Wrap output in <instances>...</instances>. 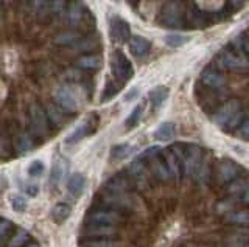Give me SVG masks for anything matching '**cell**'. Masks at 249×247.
Instances as JSON below:
<instances>
[{
	"instance_id": "obj_1",
	"label": "cell",
	"mask_w": 249,
	"mask_h": 247,
	"mask_svg": "<svg viewBox=\"0 0 249 247\" xmlns=\"http://www.w3.org/2000/svg\"><path fill=\"white\" fill-rule=\"evenodd\" d=\"M212 120L216 126H220L224 131H233L235 128H240V125L245 120V112L241 103L238 99H229V101L223 103L213 112Z\"/></svg>"
},
{
	"instance_id": "obj_2",
	"label": "cell",
	"mask_w": 249,
	"mask_h": 247,
	"mask_svg": "<svg viewBox=\"0 0 249 247\" xmlns=\"http://www.w3.org/2000/svg\"><path fill=\"white\" fill-rule=\"evenodd\" d=\"M100 204L103 207L114 208V210L126 214L136 208V199L132 196V193L128 191H119V190H111L107 187H103L98 193Z\"/></svg>"
},
{
	"instance_id": "obj_3",
	"label": "cell",
	"mask_w": 249,
	"mask_h": 247,
	"mask_svg": "<svg viewBox=\"0 0 249 247\" xmlns=\"http://www.w3.org/2000/svg\"><path fill=\"white\" fill-rule=\"evenodd\" d=\"M103 207V205H101ZM124 221V214L114 210V208L103 207V208H92L86 213V224H93V226H112L117 227Z\"/></svg>"
},
{
	"instance_id": "obj_4",
	"label": "cell",
	"mask_w": 249,
	"mask_h": 247,
	"mask_svg": "<svg viewBox=\"0 0 249 247\" xmlns=\"http://www.w3.org/2000/svg\"><path fill=\"white\" fill-rule=\"evenodd\" d=\"M126 174L129 176V179L137 191H146L150 188L153 174L150 169H148L145 160H142L140 157L132 160L126 168Z\"/></svg>"
},
{
	"instance_id": "obj_5",
	"label": "cell",
	"mask_w": 249,
	"mask_h": 247,
	"mask_svg": "<svg viewBox=\"0 0 249 247\" xmlns=\"http://www.w3.org/2000/svg\"><path fill=\"white\" fill-rule=\"evenodd\" d=\"M216 63L220 67L232 72H246L249 68V59L246 55L235 49H224L218 55Z\"/></svg>"
},
{
	"instance_id": "obj_6",
	"label": "cell",
	"mask_w": 249,
	"mask_h": 247,
	"mask_svg": "<svg viewBox=\"0 0 249 247\" xmlns=\"http://www.w3.org/2000/svg\"><path fill=\"white\" fill-rule=\"evenodd\" d=\"M160 25L167 28H181L184 25V8L179 0H168L159 17Z\"/></svg>"
},
{
	"instance_id": "obj_7",
	"label": "cell",
	"mask_w": 249,
	"mask_h": 247,
	"mask_svg": "<svg viewBox=\"0 0 249 247\" xmlns=\"http://www.w3.org/2000/svg\"><path fill=\"white\" fill-rule=\"evenodd\" d=\"M28 117H30L31 131H33V134L37 138H45L49 135L50 121H49V117H47V112L44 107H41L37 103H33L30 106Z\"/></svg>"
},
{
	"instance_id": "obj_8",
	"label": "cell",
	"mask_w": 249,
	"mask_h": 247,
	"mask_svg": "<svg viewBox=\"0 0 249 247\" xmlns=\"http://www.w3.org/2000/svg\"><path fill=\"white\" fill-rule=\"evenodd\" d=\"M204 160L202 149L196 145H187L184 146V176L195 177L198 169Z\"/></svg>"
},
{
	"instance_id": "obj_9",
	"label": "cell",
	"mask_w": 249,
	"mask_h": 247,
	"mask_svg": "<svg viewBox=\"0 0 249 247\" xmlns=\"http://www.w3.org/2000/svg\"><path fill=\"white\" fill-rule=\"evenodd\" d=\"M111 70L114 78L119 82H126L132 78V67L128 58L122 51H114L111 56Z\"/></svg>"
},
{
	"instance_id": "obj_10",
	"label": "cell",
	"mask_w": 249,
	"mask_h": 247,
	"mask_svg": "<svg viewBox=\"0 0 249 247\" xmlns=\"http://www.w3.org/2000/svg\"><path fill=\"white\" fill-rule=\"evenodd\" d=\"M53 98H54V103H56V106H59L61 109L66 111V112H76L78 107H80V103H78L76 95L66 86H61V87H58L56 90H54Z\"/></svg>"
},
{
	"instance_id": "obj_11",
	"label": "cell",
	"mask_w": 249,
	"mask_h": 247,
	"mask_svg": "<svg viewBox=\"0 0 249 247\" xmlns=\"http://www.w3.org/2000/svg\"><path fill=\"white\" fill-rule=\"evenodd\" d=\"M240 173H241V169H240V166L235 164V162L226 159V160L221 162L220 165H218V169H216V181H218V183H221V185H228L232 181L238 179Z\"/></svg>"
},
{
	"instance_id": "obj_12",
	"label": "cell",
	"mask_w": 249,
	"mask_h": 247,
	"mask_svg": "<svg viewBox=\"0 0 249 247\" xmlns=\"http://www.w3.org/2000/svg\"><path fill=\"white\" fill-rule=\"evenodd\" d=\"M148 164H150V171H151L153 177L158 182L167 183L170 181H173V179H171V174L168 171V168H167L165 159H163V156H162V151L158 152L154 157H151L150 160H148Z\"/></svg>"
},
{
	"instance_id": "obj_13",
	"label": "cell",
	"mask_w": 249,
	"mask_h": 247,
	"mask_svg": "<svg viewBox=\"0 0 249 247\" xmlns=\"http://www.w3.org/2000/svg\"><path fill=\"white\" fill-rule=\"evenodd\" d=\"M109 36L111 39L117 44H122L124 41L129 39L131 36V28L126 20H123L120 17H114L111 20V28H109Z\"/></svg>"
},
{
	"instance_id": "obj_14",
	"label": "cell",
	"mask_w": 249,
	"mask_h": 247,
	"mask_svg": "<svg viewBox=\"0 0 249 247\" xmlns=\"http://www.w3.org/2000/svg\"><path fill=\"white\" fill-rule=\"evenodd\" d=\"M201 82L204 84L206 87L209 89H213V90H220L226 86V78L216 70H212V68H209V70L202 72L201 75Z\"/></svg>"
},
{
	"instance_id": "obj_15",
	"label": "cell",
	"mask_w": 249,
	"mask_h": 247,
	"mask_svg": "<svg viewBox=\"0 0 249 247\" xmlns=\"http://www.w3.org/2000/svg\"><path fill=\"white\" fill-rule=\"evenodd\" d=\"M84 236L112 239V238L117 236V227H112V226H93V224H88V227L84 229Z\"/></svg>"
},
{
	"instance_id": "obj_16",
	"label": "cell",
	"mask_w": 249,
	"mask_h": 247,
	"mask_svg": "<svg viewBox=\"0 0 249 247\" xmlns=\"http://www.w3.org/2000/svg\"><path fill=\"white\" fill-rule=\"evenodd\" d=\"M105 187L111 188V190L128 191V193H132V191L136 190L128 174H115L114 177H111V179H109V181L105 183Z\"/></svg>"
},
{
	"instance_id": "obj_17",
	"label": "cell",
	"mask_w": 249,
	"mask_h": 247,
	"mask_svg": "<svg viewBox=\"0 0 249 247\" xmlns=\"http://www.w3.org/2000/svg\"><path fill=\"white\" fill-rule=\"evenodd\" d=\"M84 16L83 0H70L67 6V19L70 25H78Z\"/></svg>"
},
{
	"instance_id": "obj_18",
	"label": "cell",
	"mask_w": 249,
	"mask_h": 247,
	"mask_svg": "<svg viewBox=\"0 0 249 247\" xmlns=\"http://www.w3.org/2000/svg\"><path fill=\"white\" fill-rule=\"evenodd\" d=\"M129 51L137 58L145 56L150 51V41L142 36H134L129 39Z\"/></svg>"
},
{
	"instance_id": "obj_19",
	"label": "cell",
	"mask_w": 249,
	"mask_h": 247,
	"mask_svg": "<svg viewBox=\"0 0 249 247\" xmlns=\"http://www.w3.org/2000/svg\"><path fill=\"white\" fill-rule=\"evenodd\" d=\"M66 168H67V164H66L64 159H61V157L54 159L52 169H50V177H49L52 187H56V185L62 181V176H64V173H66Z\"/></svg>"
},
{
	"instance_id": "obj_20",
	"label": "cell",
	"mask_w": 249,
	"mask_h": 247,
	"mask_svg": "<svg viewBox=\"0 0 249 247\" xmlns=\"http://www.w3.org/2000/svg\"><path fill=\"white\" fill-rule=\"evenodd\" d=\"M33 148H35V142H33V138H31V135L28 132H20V134L16 135L14 149H16V152L19 154V156L30 152Z\"/></svg>"
},
{
	"instance_id": "obj_21",
	"label": "cell",
	"mask_w": 249,
	"mask_h": 247,
	"mask_svg": "<svg viewBox=\"0 0 249 247\" xmlns=\"http://www.w3.org/2000/svg\"><path fill=\"white\" fill-rule=\"evenodd\" d=\"M84 187H86V177L81 173H73L69 177L67 190H69L70 195H73L75 198L81 196L83 191H84Z\"/></svg>"
},
{
	"instance_id": "obj_22",
	"label": "cell",
	"mask_w": 249,
	"mask_h": 247,
	"mask_svg": "<svg viewBox=\"0 0 249 247\" xmlns=\"http://www.w3.org/2000/svg\"><path fill=\"white\" fill-rule=\"evenodd\" d=\"M168 94H170V90L165 86H156L150 94H148L150 103L154 109H158V107H160L163 103H165V99L168 98Z\"/></svg>"
},
{
	"instance_id": "obj_23",
	"label": "cell",
	"mask_w": 249,
	"mask_h": 247,
	"mask_svg": "<svg viewBox=\"0 0 249 247\" xmlns=\"http://www.w3.org/2000/svg\"><path fill=\"white\" fill-rule=\"evenodd\" d=\"M70 213H72V208H70V205L67 202H59V204H56L53 207L52 219L54 221V224L61 226V224H64L69 219Z\"/></svg>"
},
{
	"instance_id": "obj_24",
	"label": "cell",
	"mask_w": 249,
	"mask_h": 247,
	"mask_svg": "<svg viewBox=\"0 0 249 247\" xmlns=\"http://www.w3.org/2000/svg\"><path fill=\"white\" fill-rule=\"evenodd\" d=\"M224 221L232 226H249V210H233L226 213Z\"/></svg>"
},
{
	"instance_id": "obj_25",
	"label": "cell",
	"mask_w": 249,
	"mask_h": 247,
	"mask_svg": "<svg viewBox=\"0 0 249 247\" xmlns=\"http://www.w3.org/2000/svg\"><path fill=\"white\" fill-rule=\"evenodd\" d=\"M45 112H47V117H49V121L52 126L61 128L66 123V117H64V114H62V109L59 106L49 104L45 107Z\"/></svg>"
},
{
	"instance_id": "obj_26",
	"label": "cell",
	"mask_w": 249,
	"mask_h": 247,
	"mask_svg": "<svg viewBox=\"0 0 249 247\" xmlns=\"http://www.w3.org/2000/svg\"><path fill=\"white\" fill-rule=\"evenodd\" d=\"M27 243H30V235L27 230L18 229L8 238V241L3 244V247H23Z\"/></svg>"
},
{
	"instance_id": "obj_27",
	"label": "cell",
	"mask_w": 249,
	"mask_h": 247,
	"mask_svg": "<svg viewBox=\"0 0 249 247\" xmlns=\"http://www.w3.org/2000/svg\"><path fill=\"white\" fill-rule=\"evenodd\" d=\"M175 132H176V128H175L173 123L165 121V123H162L158 129H156L154 138L158 142H168V140H171V138L175 137Z\"/></svg>"
},
{
	"instance_id": "obj_28",
	"label": "cell",
	"mask_w": 249,
	"mask_h": 247,
	"mask_svg": "<svg viewBox=\"0 0 249 247\" xmlns=\"http://www.w3.org/2000/svg\"><path fill=\"white\" fill-rule=\"evenodd\" d=\"M83 39V37L80 34H76V33H72V32H69V33H62L59 36L54 37V44L56 45H64V47H76L78 42H80Z\"/></svg>"
},
{
	"instance_id": "obj_29",
	"label": "cell",
	"mask_w": 249,
	"mask_h": 247,
	"mask_svg": "<svg viewBox=\"0 0 249 247\" xmlns=\"http://www.w3.org/2000/svg\"><path fill=\"white\" fill-rule=\"evenodd\" d=\"M224 247H249V236L246 233H232L226 236Z\"/></svg>"
},
{
	"instance_id": "obj_30",
	"label": "cell",
	"mask_w": 249,
	"mask_h": 247,
	"mask_svg": "<svg viewBox=\"0 0 249 247\" xmlns=\"http://www.w3.org/2000/svg\"><path fill=\"white\" fill-rule=\"evenodd\" d=\"M76 66L86 68V70H95V68L101 67V58L98 55H86L78 59Z\"/></svg>"
},
{
	"instance_id": "obj_31",
	"label": "cell",
	"mask_w": 249,
	"mask_h": 247,
	"mask_svg": "<svg viewBox=\"0 0 249 247\" xmlns=\"http://www.w3.org/2000/svg\"><path fill=\"white\" fill-rule=\"evenodd\" d=\"M210 174H212V169H210V162H209V159L204 157L196 176H195L193 179L196 181L198 183H201V185H206L210 181Z\"/></svg>"
},
{
	"instance_id": "obj_32",
	"label": "cell",
	"mask_w": 249,
	"mask_h": 247,
	"mask_svg": "<svg viewBox=\"0 0 249 247\" xmlns=\"http://www.w3.org/2000/svg\"><path fill=\"white\" fill-rule=\"evenodd\" d=\"M89 132H90V123H89V121H86V123H83V125L78 126V128L73 131V132L66 138V142H67L69 145H70V143H76V142H80L81 138H84Z\"/></svg>"
},
{
	"instance_id": "obj_33",
	"label": "cell",
	"mask_w": 249,
	"mask_h": 247,
	"mask_svg": "<svg viewBox=\"0 0 249 247\" xmlns=\"http://www.w3.org/2000/svg\"><path fill=\"white\" fill-rule=\"evenodd\" d=\"M81 247H120V244L109 238H89L81 244Z\"/></svg>"
},
{
	"instance_id": "obj_34",
	"label": "cell",
	"mask_w": 249,
	"mask_h": 247,
	"mask_svg": "<svg viewBox=\"0 0 249 247\" xmlns=\"http://www.w3.org/2000/svg\"><path fill=\"white\" fill-rule=\"evenodd\" d=\"M165 44L168 45V47L171 49H179L182 47V45H185L187 42H189V37L184 36V34H179V33H170L165 36Z\"/></svg>"
},
{
	"instance_id": "obj_35",
	"label": "cell",
	"mask_w": 249,
	"mask_h": 247,
	"mask_svg": "<svg viewBox=\"0 0 249 247\" xmlns=\"http://www.w3.org/2000/svg\"><path fill=\"white\" fill-rule=\"evenodd\" d=\"M232 47L238 51H245L249 55V33H240L237 37H233Z\"/></svg>"
},
{
	"instance_id": "obj_36",
	"label": "cell",
	"mask_w": 249,
	"mask_h": 247,
	"mask_svg": "<svg viewBox=\"0 0 249 247\" xmlns=\"http://www.w3.org/2000/svg\"><path fill=\"white\" fill-rule=\"evenodd\" d=\"M142 114H143V106L142 104L136 106L134 109H132V112L129 114V117L126 118V123H124V125H126V128L128 129L136 128L139 125L140 118H142Z\"/></svg>"
},
{
	"instance_id": "obj_37",
	"label": "cell",
	"mask_w": 249,
	"mask_h": 247,
	"mask_svg": "<svg viewBox=\"0 0 249 247\" xmlns=\"http://www.w3.org/2000/svg\"><path fill=\"white\" fill-rule=\"evenodd\" d=\"M131 151V146L128 143H120L111 148V160H122L124 156H128Z\"/></svg>"
},
{
	"instance_id": "obj_38",
	"label": "cell",
	"mask_w": 249,
	"mask_h": 247,
	"mask_svg": "<svg viewBox=\"0 0 249 247\" xmlns=\"http://www.w3.org/2000/svg\"><path fill=\"white\" fill-rule=\"evenodd\" d=\"M10 204L13 207V210L18 212V213H23L27 210V200L20 195H11L10 196Z\"/></svg>"
},
{
	"instance_id": "obj_39",
	"label": "cell",
	"mask_w": 249,
	"mask_h": 247,
	"mask_svg": "<svg viewBox=\"0 0 249 247\" xmlns=\"http://www.w3.org/2000/svg\"><path fill=\"white\" fill-rule=\"evenodd\" d=\"M246 183H248V181H243V179H235V181H232L231 183H228V191L231 193V195H241V191L245 190V187H246Z\"/></svg>"
},
{
	"instance_id": "obj_40",
	"label": "cell",
	"mask_w": 249,
	"mask_h": 247,
	"mask_svg": "<svg viewBox=\"0 0 249 247\" xmlns=\"http://www.w3.org/2000/svg\"><path fill=\"white\" fill-rule=\"evenodd\" d=\"M44 164L41 160H35V162H31L30 166H28V174L31 177H39V176H42L44 174Z\"/></svg>"
},
{
	"instance_id": "obj_41",
	"label": "cell",
	"mask_w": 249,
	"mask_h": 247,
	"mask_svg": "<svg viewBox=\"0 0 249 247\" xmlns=\"http://www.w3.org/2000/svg\"><path fill=\"white\" fill-rule=\"evenodd\" d=\"M13 222L8 221L6 218H3L0 221V236H2V243L5 244L8 241V235H10V231L13 230Z\"/></svg>"
},
{
	"instance_id": "obj_42",
	"label": "cell",
	"mask_w": 249,
	"mask_h": 247,
	"mask_svg": "<svg viewBox=\"0 0 249 247\" xmlns=\"http://www.w3.org/2000/svg\"><path fill=\"white\" fill-rule=\"evenodd\" d=\"M70 0H52V5H50V11L53 14H62L66 10V6H69Z\"/></svg>"
},
{
	"instance_id": "obj_43",
	"label": "cell",
	"mask_w": 249,
	"mask_h": 247,
	"mask_svg": "<svg viewBox=\"0 0 249 247\" xmlns=\"http://www.w3.org/2000/svg\"><path fill=\"white\" fill-rule=\"evenodd\" d=\"M190 24L195 28H201L206 25V19H204V14L199 13V11H193L190 14Z\"/></svg>"
},
{
	"instance_id": "obj_44",
	"label": "cell",
	"mask_w": 249,
	"mask_h": 247,
	"mask_svg": "<svg viewBox=\"0 0 249 247\" xmlns=\"http://www.w3.org/2000/svg\"><path fill=\"white\" fill-rule=\"evenodd\" d=\"M119 86H117L115 82H107V86L105 89V94H103V101H109L111 98H114L117 95V92H119Z\"/></svg>"
},
{
	"instance_id": "obj_45",
	"label": "cell",
	"mask_w": 249,
	"mask_h": 247,
	"mask_svg": "<svg viewBox=\"0 0 249 247\" xmlns=\"http://www.w3.org/2000/svg\"><path fill=\"white\" fill-rule=\"evenodd\" d=\"M237 132H238V137L240 138H243V140H249V114L245 117V120L240 125Z\"/></svg>"
},
{
	"instance_id": "obj_46",
	"label": "cell",
	"mask_w": 249,
	"mask_h": 247,
	"mask_svg": "<svg viewBox=\"0 0 249 247\" xmlns=\"http://www.w3.org/2000/svg\"><path fill=\"white\" fill-rule=\"evenodd\" d=\"M50 5H52V0H33V8L36 13H41L45 8L50 10Z\"/></svg>"
},
{
	"instance_id": "obj_47",
	"label": "cell",
	"mask_w": 249,
	"mask_h": 247,
	"mask_svg": "<svg viewBox=\"0 0 249 247\" xmlns=\"http://www.w3.org/2000/svg\"><path fill=\"white\" fill-rule=\"evenodd\" d=\"M23 191H25V195H28L30 198H35L39 193V187L35 183H27V185H23Z\"/></svg>"
},
{
	"instance_id": "obj_48",
	"label": "cell",
	"mask_w": 249,
	"mask_h": 247,
	"mask_svg": "<svg viewBox=\"0 0 249 247\" xmlns=\"http://www.w3.org/2000/svg\"><path fill=\"white\" fill-rule=\"evenodd\" d=\"M240 202L243 204V205H248V207H249V182L246 183L245 190L241 191V195H240Z\"/></svg>"
},
{
	"instance_id": "obj_49",
	"label": "cell",
	"mask_w": 249,
	"mask_h": 247,
	"mask_svg": "<svg viewBox=\"0 0 249 247\" xmlns=\"http://www.w3.org/2000/svg\"><path fill=\"white\" fill-rule=\"evenodd\" d=\"M139 95V89L137 87H132L126 95H124V101H132V99H136Z\"/></svg>"
},
{
	"instance_id": "obj_50",
	"label": "cell",
	"mask_w": 249,
	"mask_h": 247,
	"mask_svg": "<svg viewBox=\"0 0 249 247\" xmlns=\"http://www.w3.org/2000/svg\"><path fill=\"white\" fill-rule=\"evenodd\" d=\"M23 247H41V244L39 243H36V241H30V243H27Z\"/></svg>"
},
{
	"instance_id": "obj_51",
	"label": "cell",
	"mask_w": 249,
	"mask_h": 247,
	"mask_svg": "<svg viewBox=\"0 0 249 247\" xmlns=\"http://www.w3.org/2000/svg\"><path fill=\"white\" fill-rule=\"evenodd\" d=\"M243 2H245V0H231V3H232L233 6H240Z\"/></svg>"
},
{
	"instance_id": "obj_52",
	"label": "cell",
	"mask_w": 249,
	"mask_h": 247,
	"mask_svg": "<svg viewBox=\"0 0 249 247\" xmlns=\"http://www.w3.org/2000/svg\"><path fill=\"white\" fill-rule=\"evenodd\" d=\"M131 2H132V0H131Z\"/></svg>"
}]
</instances>
